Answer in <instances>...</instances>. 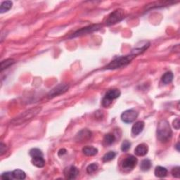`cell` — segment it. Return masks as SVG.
I'll return each instance as SVG.
<instances>
[{
  "label": "cell",
  "instance_id": "9",
  "mask_svg": "<svg viewBox=\"0 0 180 180\" xmlns=\"http://www.w3.org/2000/svg\"><path fill=\"white\" fill-rule=\"evenodd\" d=\"M101 28L100 25H92L85 27V28H83L80 30H78V31H76L74 34H73L70 37H75L78 36H81L83 35H87L88 33H91V32L94 31H97L98 30Z\"/></svg>",
  "mask_w": 180,
  "mask_h": 180
},
{
  "label": "cell",
  "instance_id": "2",
  "mask_svg": "<svg viewBox=\"0 0 180 180\" xmlns=\"http://www.w3.org/2000/svg\"><path fill=\"white\" fill-rule=\"evenodd\" d=\"M135 56L130 54L127 56H119L118 58L113 60L110 64H108L105 67V69L107 70H116L118 69H121L122 67L126 66L130 63L132 61L134 58H135Z\"/></svg>",
  "mask_w": 180,
  "mask_h": 180
},
{
  "label": "cell",
  "instance_id": "31",
  "mask_svg": "<svg viewBox=\"0 0 180 180\" xmlns=\"http://www.w3.org/2000/svg\"><path fill=\"white\" fill-rule=\"evenodd\" d=\"M65 154H66V150L64 149H60L59 151L58 155L59 156H62V155H64Z\"/></svg>",
  "mask_w": 180,
  "mask_h": 180
},
{
  "label": "cell",
  "instance_id": "30",
  "mask_svg": "<svg viewBox=\"0 0 180 180\" xmlns=\"http://www.w3.org/2000/svg\"><path fill=\"white\" fill-rule=\"evenodd\" d=\"M7 150V146L4 144L1 143V146H0V152H1V155L4 154V152H6Z\"/></svg>",
  "mask_w": 180,
  "mask_h": 180
},
{
  "label": "cell",
  "instance_id": "29",
  "mask_svg": "<svg viewBox=\"0 0 180 180\" xmlns=\"http://www.w3.org/2000/svg\"><path fill=\"white\" fill-rule=\"evenodd\" d=\"M180 122H179V118H177L174 120L173 121V127L175 128L176 130H179V125Z\"/></svg>",
  "mask_w": 180,
  "mask_h": 180
},
{
  "label": "cell",
  "instance_id": "6",
  "mask_svg": "<svg viewBox=\"0 0 180 180\" xmlns=\"http://www.w3.org/2000/svg\"><path fill=\"white\" fill-rule=\"evenodd\" d=\"M138 117V113L133 109L124 111L121 115V120L125 123H132Z\"/></svg>",
  "mask_w": 180,
  "mask_h": 180
},
{
  "label": "cell",
  "instance_id": "12",
  "mask_svg": "<svg viewBox=\"0 0 180 180\" xmlns=\"http://www.w3.org/2000/svg\"><path fill=\"white\" fill-rule=\"evenodd\" d=\"M149 151L148 146L145 144H141L136 147L135 149V154L137 156H144Z\"/></svg>",
  "mask_w": 180,
  "mask_h": 180
},
{
  "label": "cell",
  "instance_id": "7",
  "mask_svg": "<svg viewBox=\"0 0 180 180\" xmlns=\"http://www.w3.org/2000/svg\"><path fill=\"white\" fill-rule=\"evenodd\" d=\"M69 89V85L67 84H59V85L56 86L54 89L49 92L48 97L49 98H54L55 97L59 96L62 94H64L65 92L68 91Z\"/></svg>",
  "mask_w": 180,
  "mask_h": 180
},
{
  "label": "cell",
  "instance_id": "5",
  "mask_svg": "<svg viewBox=\"0 0 180 180\" xmlns=\"http://www.w3.org/2000/svg\"><path fill=\"white\" fill-rule=\"evenodd\" d=\"M121 92L118 89H110L106 92L105 97L102 100V106L103 107L107 108L111 105L112 101L118 99L121 96Z\"/></svg>",
  "mask_w": 180,
  "mask_h": 180
},
{
  "label": "cell",
  "instance_id": "8",
  "mask_svg": "<svg viewBox=\"0 0 180 180\" xmlns=\"http://www.w3.org/2000/svg\"><path fill=\"white\" fill-rule=\"evenodd\" d=\"M138 160L134 155H130L127 157L122 163V168L125 170H132L137 165Z\"/></svg>",
  "mask_w": 180,
  "mask_h": 180
},
{
  "label": "cell",
  "instance_id": "25",
  "mask_svg": "<svg viewBox=\"0 0 180 180\" xmlns=\"http://www.w3.org/2000/svg\"><path fill=\"white\" fill-rule=\"evenodd\" d=\"M98 168H99V167H98L97 164H96V163H92V164L88 165V167L87 168V172L88 174H92L94 173L95 172H97Z\"/></svg>",
  "mask_w": 180,
  "mask_h": 180
},
{
  "label": "cell",
  "instance_id": "11",
  "mask_svg": "<svg viewBox=\"0 0 180 180\" xmlns=\"http://www.w3.org/2000/svg\"><path fill=\"white\" fill-rule=\"evenodd\" d=\"M92 137V132L89 130L84 129L81 130L76 136V140L78 141H85Z\"/></svg>",
  "mask_w": 180,
  "mask_h": 180
},
{
  "label": "cell",
  "instance_id": "4",
  "mask_svg": "<svg viewBox=\"0 0 180 180\" xmlns=\"http://www.w3.org/2000/svg\"><path fill=\"white\" fill-rule=\"evenodd\" d=\"M125 17V12L122 9H118L112 12L110 15L108 16L107 20L106 21V24L107 26L115 25V24L119 23L122 19Z\"/></svg>",
  "mask_w": 180,
  "mask_h": 180
},
{
  "label": "cell",
  "instance_id": "27",
  "mask_svg": "<svg viewBox=\"0 0 180 180\" xmlns=\"http://www.w3.org/2000/svg\"><path fill=\"white\" fill-rule=\"evenodd\" d=\"M130 147H131V143L130 142V141H127V140L124 141L121 145L122 151L127 152L128 150L130 149Z\"/></svg>",
  "mask_w": 180,
  "mask_h": 180
},
{
  "label": "cell",
  "instance_id": "10",
  "mask_svg": "<svg viewBox=\"0 0 180 180\" xmlns=\"http://www.w3.org/2000/svg\"><path fill=\"white\" fill-rule=\"evenodd\" d=\"M80 174V171L75 166H70L64 170V175L67 179H74L77 178V177Z\"/></svg>",
  "mask_w": 180,
  "mask_h": 180
},
{
  "label": "cell",
  "instance_id": "21",
  "mask_svg": "<svg viewBox=\"0 0 180 180\" xmlns=\"http://www.w3.org/2000/svg\"><path fill=\"white\" fill-rule=\"evenodd\" d=\"M116 140V137L113 134H107L103 138V142L106 145H111L114 143Z\"/></svg>",
  "mask_w": 180,
  "mask_h": 180
},
{
  "label": "cell",
  "instance_id": "28",
  "mask_svg": "<svg viewBox=\"0 0 180 180\" xmlns=\"http://www.w3.org/2000/svg\"><path fill=\"white\" fill-rule=\"evenodd\" d=\"M172 174L176 178H179L180 177V168L179 167H175L172 170Z\"/></svg>",
  "mask_w": 180,
  "mask_h": 180
},
{
  "label": "cell",
  "instance_id": "18",
  "mask_svg": "<svg viewBox=\"0 0 180 180\" xmlns=\"http://www.w3.org/2000/svg\"><path fill=\"white\" fill-rule=\"evenodd\" d=\"M152 167V163L149 159H144L141 163L140 168L142 171H148Z\"/></svg>",
  "mask_w": 180,
  "mask_h": 180
},
{
  "label": "cell",
  "instance_id": "23",
  "mask_svg": "<svg viewBox=\"0 0 180 180\" xmlns=\"http://www.w3.org/2000/svg\"><path fill=\"white\" fill-rule=\"evenodd\" d=\"M116 154L113 151H109L107 154H106L103 157V162H108L111 160L115 159Z\"/></svg>",
  "mask_w": 180,
  "mask_h": 180
},
{
  "label": "cell",
  "instance_id": "15",
  "mask_svg": "<svg viewBox=\"0 0 180 180\" xmlns=\"http://www.w3.org/2000/svg\"><path fill=\"white\" fill-rule=\"evenodd\" d=\"M32 163L37 168H43L45 165V160L43 156H37L32 158Z\"/></svg>",
  "mask_w": 180,
  "mask_h": 180
},
{
  "label": "cell",
  "instance_id": "32",
  "mask_svg": "<svg viewBox=\"0 0 180 180\" xmlns=\"http://www.w3.org/2000/svg\"><path fill=\"white\" fill-rule=\"evenodd\" d=\"M176 148L177 149V151H179V143L177 144V146H176Z\"/></svg>",
  "mask_w": 180,
  "mask_h": 180
},
{
  "label": "cell",
  "instance_id": "16",
  "mask_svg": "<svg viewBox=\"0 0 180 180\" xmlns=\"http://www.w3.org/2000/svg\"><path fill=\"white\" fill-rule=\"evenodd\" d=\"M83 152L87 156H93L98 154V149L93 146H85L83 149Z\"/></svg>",
  "mask_w": 180,
  "mask_h": 180
},
{
  "label": "cell",
  "instance_id": "13",
  "mask_svg": "<svg viewBox=\"0 0 180 180\" xmlns=\"http://www.w3.org/2000/svg\"><path fill=\"white\" fill-rule=\"evenodd\" d=\"M144 128V122L143 121H138L133 125L132 128V133L137 136L142 132Z\"/></svg>",
  "mask_w": 180,
  "mask_h": 180
},
{
  "label": "cell",
  "instance_id": "22",
  "mask_svg": "<svg viewBox=\"0 0 180 180\" xmlns=\"http://www.w3.org/2000/svg\"><path fill=\"white\" fill-rule=\"evenodd\" d=\"M15 63V61L13 59H8L4 60L1 64V71H3L4 69H7L11 65Z\"/></svg>",
  "mask_w": 180,
  "mask_h": 180
},
{
  "label": "cell",
  "instance_id": "19",
  "mask_svg": "<svg viewBox=\"0 0 180 180\" xmlns=\"http://www.w3.org/2000/svg\"><path fill=\"white\" fill-rule=\"evenodd\" d=\"M173 73L172 72H167L165 73L162 77V82L165 84H168L172 83V81L173 80Z\"/></svg>",
  "mask_w": 180,
  "mask_h": 180
},
{
  "label": "cell",
  "instance_id": "3",
  "mask_svg": "<svg viewBox=\"0 0 180 180\" xmlns=\"http://www.w3.org/2000/svg\"><path fill=\"white\" fill-rule=\"evenodd\" d=\"M41 110H42V108L39 107V106L29 109V110L25 111L24 113L21 114L20 116H18V117H16V118L12 120V124L13 125L23 124L24 122L29 121V120L32 119L35 116H37L41 111Z\"/></svg>",
  "mask_w": 180,
  "mask_h": 180
},
{
  "label": "cell",
  "instance_id": "14",
  "mask_svg": "<svg viewBox=\"0 0 180 180\" xmlns=\"http://www.w3.org/2000/svg\"><path fill=\"white\" fill-rule=\"evenodd\" d=\"M154 174L155 177H159V178H163V177L167 176L168 170L165 168L162 167V166H158L155 169Z\"/></svg>",
  "mask_w": 180,
  "mask_h": 180
},
{
  "label": "cell",
  "instance_id": "17",
  "mask_svg": "<svg viewBox=\"0 0 180 180\" xmlns=\"http://www.w3.org/2000/svg\"><path fill=\"white\" fill-rule=\"evenodd\" d=\"M13 5V2L11 1H5L3 2L0 7V13H4L5 12H7L12 9Z\"/></svg>",
  "mask_w": 180,
  "mask_h": 180
},
{
  "label": "cell",
  "instance_id": "1",
  "mask_svg": "<svg viewBox=\"0 0 180 180\" xmlns=\"http://www.w3.org/2000/svg\"><path fill=\"white\" fill-rule=\"evenodd\" d=\"M157 138L160 142L166 143L170 140L173 135V132L170 125L167 121H161L157 127Z\"/></svg>",
  "mask_w": 180,
  "mask_h": 180
},
{
  "label": "cell",
  "instance_id": "26",
  "mask_svg": "<svg viewBox=\"0 0 180 180\" xmlns=\"http://www.w3.org/2000/svg\"><path fill=\"white\" fill-rule=\"evenodd\" d=\"M1 177L2 179H4V180H12L14 179V177H13V173L12 172H7V173H4L2 174Z\"/></svg>",
  "mask_w": 180,
  "mask_h": 180
},
{
  "label": "cell",
  "instance_id": "24",
  "mask_svg": "<svg viewBox=\"0 0 180 180\" xmlns=\"http://www.w3.org/2000/svg\"><path fill=\"white\" fill-rule=\"evenodd\" d=\"M29 154L32 158L37 157V156H43V154L42 151L40 150L39 149H36V148L32 149L31 151H30Z\"/></svg>",
  "mask_w": 180,
  "mask_h": 180
},
{
  "label": "cell",
  "instance_id": "20",
  "mask_svg": "<svg viewBox=\"0 0 180 180\" xmlns=\"http://www.w3.org/2000/svg\"><path fill=\"white\" fill-rule=\"evenodd\" d=\"M12 173H13V177H14V179H26V174L25 172L21 170H19V169L13 170Z\"/></svg>",
  "mask_w": 180,
  "mask_h": 180
}]
</instances>
